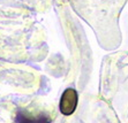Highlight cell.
I'll list each match as a JSON object with an SVG mask.
<instances>
[{"label": "cell", "mask_w": 128, "mask_h": 123, "mask_svg": "<svg viewBox=\"0 0 128 123\" xmlns=\"http://www.w3.org/2000/svg\"><path fill=\"white\" fill-rule=\"evenodd\" d=\"M78 100V92L74 89H72V87L66 89L64 91L62 96H61V99H60V104H59L60 112L66 116L72 115L76 109Z\"/></svg>", "instance_id": "cell-1"}, {"label": "cell", "mask_w": 128, "mask_h": 123, "mask_svg": "<svg viewBox=\"0 0 128 123\" xmlns=\"http://www.w3.org/2000/svg\"><path fill=\"white\" fill-rule=\"evenodd\" d=\"M52 120L48 114L45 113H39L38 115H32L23 111L18 109L15 116V123H51Z\"/></svg>", "instance_id": "cell-2"}]
</instances>
